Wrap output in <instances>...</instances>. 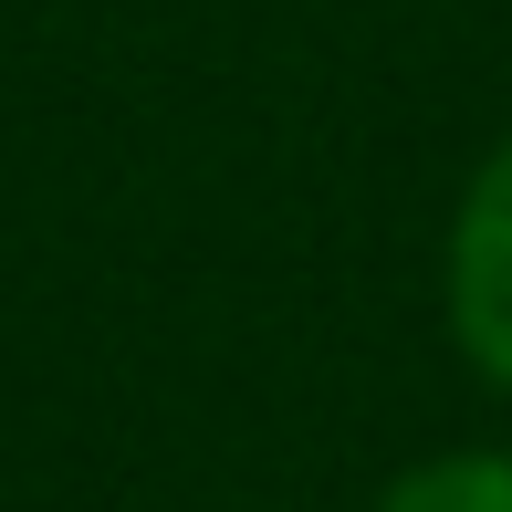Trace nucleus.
I'll return each mask as SVG.
<instances>
[{
    "mask_svg": "<svg viewBox=\"0 0 512 512\" xmlns=\"http://www.w3.org/2000/svg\"><path fill=\"white\" fill-rule=\"evenodd\" d=\"M439 293H450V335H460V356H471L481 377L512 398V136L471 168V189H460L450 272H439Z\"/></svg>",
    "mask_w": 512,
    "mask_h": 512,
    "instance_id": "nucleus-1",
    "label": "nucleus"
},
{
    "mask_svg": "<svg viewBox=\"0 0 512 512\" xmlns=\"http://www.w3.org/2000/svg\"><path fill=\"white\" fill-rule=\"evenodd\" d=\"M377 512H512V450H439L387 481Z\"/></svg>",
    "mask_w": 512,
    "mask_h": 512,
    "instance_id": "nucleus-2",
    "label": "nucleus"
}]
</instances>
